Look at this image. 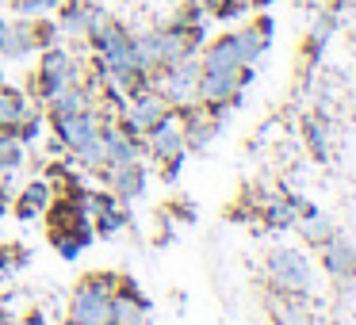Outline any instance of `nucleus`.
Returning <instances> with one entry per match:
<instances>
[{"label": "nucleus", "mask_w": 356, "mask_h": 325, "mask_svg": "<svg viewBox=\"0 0 356 325\" xmlns=\"http://www.w3.org/2000/svg\"><path fill=\"white\" fill-rule=\"evenodd\" d=\"M108 294L104 287H81L77 291V302H73V322L77 325H108Z\"/></svg>", "instance_id": "f257e3e1"}, {"label": "nucleus", "mask_w": 356, "mask_h": 325, "mask_svg": "<svg viewBox=\"0 0 356 325\" xmlns=\"http://www.w3.org/2000/svg\"><path fill=\"white\" fill-rule=\"evenodd\" d=\"M203 69H245V58H241L238 35H226V39H218L215 47L207 50V58H203Z\"/></svg>", "instance_id": "f03ea898"}]
</instances>
